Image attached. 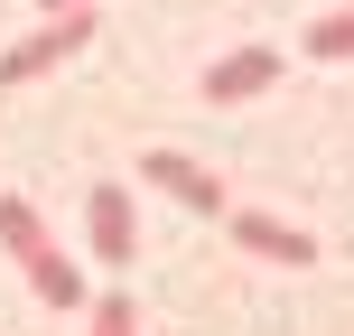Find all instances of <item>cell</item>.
Listing matches in <instances>:
<instances>
[{
    "instance_id": "cell-7",
    "label": "cell",
    "mask_w": 354,
    "mask_h": 336,
    "mask_svg": "<svg viewBox=\"0 0 354 336\" xmlns=\"http://www.w3.org/2000/svg\"><path fill=\"white\" fill-rule=\"evenodd\" d=\"M299 47H308V56H317V66H354V10H326V19H317V28H308V37H299Z\"/></svg>"
},
{
    "instance_id": "cell-3",
    "label": "cell",
    "mask_w": 354,
    "mask_h": 336,
    "mask_svg": "<svg viewBox=\"0 0 354 336\" xmlns=\"http://www.w3.org/2000/svg\"><path fill=\"white\" fill-rule=\"evenodd\" d=\"M84 243H93L103 271H131V262H140V196H131L122 177H93V196H84Z\"/></svg>"
},
{
    "instance_id": "cell-5",
    "label": "cell",
    "mask_w": 354,
    "mask_h": 336,
    "mask_svg": "<svg viewBox=\"0 0 354 336\" xmlns=\"http://www.w3.org/2000/svg\"><path fill=\"white\" fill-rule=\"evenodd\" d=\"M140 177L168 196V206H187V215H224V206H233V196H224V177H214V168H196L187 150H149Z\"/></svg>"
},
{
    "instance_id": "cell-8",
    "label": "cell",
    "mask_w": 354,
    "mask_h": 336,
    "mask_svg": "<svg viewBox=\"0 0 354 336\" xmlns=\"http://www.w3.org/2000/svg\"><path fill=\"white\" fill-rule=\"evenodd\" d=\"M84 336H140V299H131V290L84 299Z\"/></svg>"
},
{
    "instance_id": "cell-6",
    "label": "cell",
    "mask_w": 354,
    "mask_h": 336,
    "mask_svg": "<svg viewBox=\"0 0 354 336\" xmlns=\"http://www.w3.org/2000/svg\"><path fill=\"white\" fill-rule=\"evenodd\" d=\"M270 85H280V47H233V56H214V66H205V85H196V94L224 112V103H252V94H270Z\"/></svg>"
},
{
    "instance_id": "cell-9",
    "label": "cell",
    "mask_w": 354,
    "mask_h": 336,
    "mask_svg": "<svg viewBox=\"0 0 354 336\" xmlns=\"http://www.w3.org/2000/svg\"><path fill=\"white\" fill-rule=\"evenodd\" d=\"M37 10H75V0H37Z\"/></svg>"
},
{
    "instance_id": "cell-2",
    "label": "cell",
    "mask_w": 354,
    "mask_h": 336,
    "mask_svg": "<svg viewBox=\"0 0 354 336\" xmlns=\"http://www.w3.org/2000/svg\"><path fill=\"white\" fill-rule=\"evenodd\" d=\"M84 37H93V0L47 10V28H28V37H10V47H0V85H37V75H56L66 56H84Z\"/></svg>"
},
{
    "instance_id": "cell-4",
    "label": "cell",
    "mask_w": 354,
    "mask_h": 336,
    "mask_svg": "<svg viewBox=\"0 0 354 336\" xmlns=\"http://www.w3.org/2000/svg\"><path fill=\"white\" fill-rule=\"evenodd\" d=\"M224 233L252 252V262H280V271H308V262H317V233L280 224V215H261V206H224Z\"/></svg>"
},
{
    "instance_id": "cell-1",
    "label": "cell",
    "mask_w": 354,
    "mask_h": 336,
    "mask_svg": "<svg viewBox=\"0 0 354 336\" xmlns=\"http://www.w3.org/2000/svg\"><path fill=\"white\" fill-rule=\"evenodd\" d=\"M0 252H10V262H19V281H28L47 308H66V318L93 299V290H84V271H75V252H56V233L37 224V206H28V196H10V187H0Z\"/></svg>"
}]
</instances>
